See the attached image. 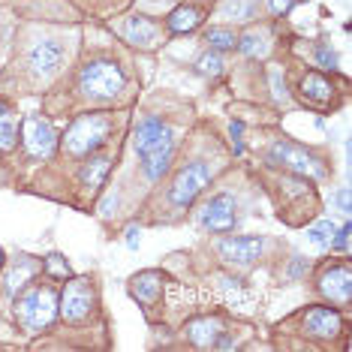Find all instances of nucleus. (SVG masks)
<instances>
[{
    "label": "nucleus",
    "mask_w": 352,
    "mask_h": 352,
    "mask_svg": "<svg viewBox=\"0 0 352 352\" xmlns=\"http://www.w3.org/2000/svg\"><path fill=\"white\" fill-rule=\"evenodd\" d=\"M58 316V292L52 286H30V289L15 301V319L21 322V328L30 334L49 328Z\"/></svg>",
    "instance_id": "1"
},
{
    "label": "nucleus",
    "mask_w": 352,
    "mask_h": 352,
    "mask_svg": "<svg viewBox=\"0 0 352 352\" xmlns=\"http://www.w3.org/2000/svg\"><path fill=\"white\" fill-rule=\"evenodd\" d=\"M109 133H111V121L106 115H97V111L94 115H82L69 124L67 135H63V148L73 157H85L91 151H97L109 139Z\"/></svg>",
    "instance_id": "2"
},
{
    "label": "nucleus",
    "mask_w": 352,
    "mask_h": 352,
    "mask_svg": "<svg viewBox=\"0 0 352 352\" xmlns=\"http://www.w3.org/2000/svg\"><path fill=\"white\" fill-rule=\"evenodd\" d=\"M124 69L111 60H91L78 76V87L91 100H115L124 91Z\"/></svg>",
    "instance_id": "3"
},
{
    "label": "nucleus",
    "mask_w": 352,
    "mask_h": 352,
    "mask_svg": "<svg viewBox=\"0 0 352 352\" xmlns=\"http://www.w3.org/2000/svg\"><path fill=\"white\" fill-rule=\"evenodd\" d=\"M268 163L271 166H283V169H292L298 175H307V178H325L328 166L319 157H314L310 151H304L292 142H277L268 151Z\"/></svg>",
    "instance_id": "4"
},
{
    "label": "nucleus",
    "mask_w": 352,
    "mask_h": 352,
    "mask_svg": "<svg viewBox=\"0 0 352 352\" xmlns=\"http://www.w3.org/2000/svg\"><path fill=\"white\" fill-rule=\"evenodd\" d=\"M208 184H211V169L205 163H187L175 175V181L169 187V202L175 208H190Z\"/></svg>",
    "instance_id": "5"
},
{
    "label": "nucleus",
    "mask_w": 352,
    "mask_h": 352,
    "mask_svg": "<svg viewBox=\"0 0 352 352\" xmlns=\"http://www.w3.org/2000/svg\"><path fill=\"white\" fill-rule=\"evenodd\" d=\"M94 310V286L87 277H76L67 283V289L60 292L58 298V314L67 319V322H82V319L91 316Z\"/></svg>",
    "instance_id": "6"
},
{
    "label": "nucleus",
    "mask_w": 352,
    "mask_h": 352,
    "mask_svg": "<svg viewBox=\"0 0 352 352\" xmlns=\"http://www.w3.org/2000/svg\"><path fill=\"white\" fill-rule=\"evenodd\" d=\"M21 142L30 157H52L54 145H58V133L43 115H28L21 121Z\"/></svg>",
    "instance_id": "7"
},
{
    "label": "nucleus",
    "mask_w": 352,
    "mask_h": 352,
    "mask_svg": "<svg viewBox=\"0 0 352 352\" xmlns=\"http://www.w3.org/2000/svg\"><path fill=\"white\" fill-rule=\"evenodd\" d=\"M319 292H322L325 298H331L334 304H340V307H346L352 301V268L346 262L322 271V277H319Z\"/></svg>",
    "instance_id": "8"
},
{
    "label": "nucleus",
    "mask_w": 352,
    "mask_h": 352,
    "mask_svg": "<svg viewBox=\"0 0 352 352\" xmlns=\"http://www.w3.org/2000/svg\"><path fill=\"white\" fill-rule=\"evenodd\" d=\"M220 256L229 262V265H253L256 259L265 250V238H256V235H247V238H223L220 241Z\"/></svg>",
    "instance_id": "9"
},
{
    "label": "nucleus",
    "mask_w": 352,
    "mask_h": 352,
    "mask_svg": "<svg viewBox=\"0 0 352 352\" xmlns=\"http://www.w3.org/2000/svg\"><path fill=\"white\" fill-rule=\"evenodd\" d=\"M235 220H238V205L229 193H217L202 208V226L211 229V232H229L235 229Z\"/></svg>",
    "instance_id": "10"
},
{
    "label": "nucleus",
    "mask_w": 352,
    "mask_h": 352,
    "mask_svg": "<svg viewBox=\"0 0 352 352\" xmlns=\"http://www.w3.org/2000/svg\"><path fill=\"white\" fill-rule=\"evenodd\" d=\"M63 58H67L63 43H58V39H45V43H36L34 49H30L28 63H30V69H34V76L49 78V76H54L60 69Z\"/></svg>",
    "instance_id": "11"
},
{
    "label": "nucleus",
    "mask_w": 352,
    "mask_h": 352,
    "mask_svg": "<svg viewBox=\"0 0 352 352\" xmlns=\"http://www.w3.org/2000/svg\"><path fill=\"white\" fill-rule=\"evenodd\" d=\"M304 331H307L310 338L331 340L343 331V316L334 307H310L307 314H304Z\"/></svg>",
    "instance_id": "12"
},
{
    "label": "nucleus",
    "mask_w": 352,
    "mask_h": 352,
    "mask_svg": "<svg viewBox=\"0 0 352 352\" xmlns=\"http://www.w3.org/2000/svg\"><path fill=\"white\" fill-rule=\"evenodd\" d=\"M301 100H304V106H310V109H316V111H325L328 106H331V94H334V87L331 82L322 76V73H307L301 78Z\"/></svg>",
    "instance_id": "13"
},
{
    "label": "nucleus",
    "mask_w": 352,
    "mask_h": 352,
    "mask_svg": "<svg viewBox=\"0 0 352 352\" xmlns=\"http://www.w3.org/2000/svg\"><path fill=\"white\" fill-rule=\"evenodd\" d=\"M172 130L166 126L160 118H145L139 126H135V135H133V148H135V154H148L151 148H157L160 142H166V139H172Z\"/></svg>",
    "instance_id": "14"
},
{
    "label": "nucleus",
    "mask_w": 352,
    "mask_h": 352,
    "mask_svg": "<svg viewBox=\"0 0 352 352\" xmlns=\"http://www.w3.org/2000/svg\"><path fill=\"white\" fill-rule=\"evenodd\" d=\"M220 338H223V319H217V316H202V319L187 322V340L199 349L217 346Z\"/></svg>",
    "instance_id": "15"
},
{
    "label": "nucleus",
    "mask_w": 352,
    "mask_h": 352,
    "mask_svg": "<svg viewBox=\"0 0 352 352\" xmlns=\"http://www.w3.org/2000/svg\"><path fill=\"white\" fill-rule=\"evenodd\" d=\"M172 154H175V135L166 142H160L157 148H151L148 154H142V172H145L148 181H160L166 172H169V163H172Z\"/></svg>",
    "instance_id": "16"
},
{
    "label": "nucleus",
    "mask_w": 352,
    "mask_h": 352,
    "mask_svg": "<svg viewBox=\"0 0 352 352\" xmlns=\"http://www.w3.org/2000/svg\"><path fill=\"white\" fill-rule=\"evenodd\" d=\"M160 292H163V274L160 271H142L130 280V295L142 307H154Z\"/></svg>",
    "instance_id": "17"
},
{
    "label": "nucleus",
    "mask_w": 352,
    "mask_h": 352,
    "mask_svg": "<svg viewBox=\"0 0 352 352\" xmlns=\"http://www.w3.org/2000/svg\"><path fill=\"white\" fill-rule=\"evenodd\" d=\"M124 36L130 39L133 45L154 49L157 39H160V28H157L154 19H148V15H133V19H126V25H124Z\"/></svg>",
    "instance_id": "18"
},
{
    "label": "nucleus",
    "mask_w": 352,
    "mask_h": 352,
    "mask_svg": "<svg viewBox=\"0 0 352 352\" xmlns=\"http://www.w3.org/2000/svg\"><path fill=\"white\" fill-rule=\"evenodd\" d=\"M166 25H169L172 34H190V30H196L202 25V10L193 3H184L178 10L169 12V19H166Z\"/></svg>",
    "instance_id": "19"
},
{
    "label": "nucleus",
    "mask_w": 352,
    "mask_h": 352,
    "mask_svg": "<svg viewBox=\"0 0 352 352\" xmlns=\"http://www.w3.org/2000/svg\"><path fill=\"white\" fill-rule=\"evenodd\" d=\"M19 142V115L10 102L0 100V151H12Z\"/></svg>",
    "instance_id": "20"
},
{
    "label": "nucleus",
    "mask_w": 352,
    "mask_h": 352,
    "mask_svg": "<svg viewBox=\"0 0 352 352\" xmlns=\"http://www.w3.org/2000/svg\"><path fill=\"white\" fill-rule=\"evenodd\" d=\"M109 169H111L109 157H91L85 163V169H82V184L85 187H91V190H100L102 181H106V175H109Z\"/></svg>",
    "instance_id": "21"
},
{
    "label": "nucleus",
    "mask_w": 352,
    "mask_h": 352,
    "mask_svg": "<svg viewBox=\"0 0 352 352\" xmlns=\"http://www.w3.org/2000/svg\"><path fill=\"white\" fill-rule=\"evenodd\" d=\"M34 274H36V265L28 259V256H21V259H19V265H15V268L10 271V274H6V280H3V283H6V292L15 295L19 289H25V286H28V280L34 277Z\"/></svg>",
    "instance_id": "22"
},
{
    "label": "nucleus",
    "mask_w": 352,
    "mask_h": 352,
    "mask_svg": "<svg viewBox=\"0 0 352 352\" xmlns=\"http://www.w3.org/2000/svg\"><path fill=\"white\" fill-rule=\"evenodd\" d=\"M220 15H223V19H229V21H238V25H244V21H253L256 0H223Z\"/></svg>",
    "instance_id": "23"
},
{
    "label": "nucleus",
    "mask_w": 352,
    "mask_h": 352,
    "mask_svg": "<svg viewBox=\"0 0 352 352\" xmlns=\"http://www.w3.org/2000/svg\"><path fill=\"white\" fill-rule=\"evenodd\" d=\"M238 49H241L247 58H265L271 52V43H268V34L265 30H250L238 39Z\"/></svg>",
    "instance_id": "24"
},
{
    "label": "nucleus",
    "mask_w": 352,
    "mask_h": 352,
    "mask_svg": "<svg viewBox=\"0 0 352 352\" xmlns=\"http://www.w3.org/2000/svg\"><path fill=\"white\" fill-rule=\"evenodd\" d=\"M205 43L211 45L214 52H229V49H235V45H238V36L232 34L229 28H211L205 34Z\"/></svg>",
    "instance_id": "25"
},
{
    "label": "nucleus",
    "mask_w": 352,
    "mask_h": 352,
    "mask_svg": "<svg viewBox=\"0 0 352 352\" xmlns=\"http://www.w3.org/2000/svg\"><path fill=\"white\" fill-rule=\"evenodd\" d=\"M334 232H338V223L334 220H319L314 226L307 229V241L310 244H319V247H328L334 238Z\"/></svg>",
    "instance_id": "26"
},
{
    "label": "nucleus",
    "mask_w": 352,
    "mask_h": 352,
    "mask_svg": "<svg viewBox=\"0 0 352 352\" xmlns=\"http://www.w3.org/2000/svg\"><path fill=\"white\" fill-rule=\"evenodd\" d=\"M196 67H199V73H202V76H220L223 73V60H220V54L214 52V49L208 52V54H202Z\"/></svg>",
    "instance_id": "27"
},
{
    "label": "nucleus",
    "mask_w": 352,
    "mask_h": 352,
    "mask_svg": "<svg viewBox=\"0 0 352 352\" xmlns=\"http://www.w3.org/2000/svg\"><path fill=\"white\" fill-rule=\"evenodd\" d=\"M43 268H45V274H52V277H63V280L69 277V265H67V259H63V256H58V253L45 256Z\"/></svg>",
    "instance_id": "28"
},
{
    "label": "nucleus",
    "mask_w": 352,
    "mask_h": 352,
    "mask_svg": "<svg viewBox=\"0 0 352 352\" xmlns=\"http://www.w3.org/2000/svg\"><path fill=\"white\" fill-rule=\"evenodd\" d=\"M349 235H352L349 226H338V232H334V238H331V244L328 247H334L338 253H346L349 250Z\"/></svg>",
    "instance_id": "29"
},
{
    "label": "nucleus",
    "mask_w": 352,
    "mask_h": 352,
    "mask_svg": "<svg viewBox=\"0 0 352 352\" xmlns=\"http://www.w3.org/2000/svg\"><path fill=\"white\" fill-rule=\"evenodd\" d=\"M316 60H319V67H322V69H334V63H338L334 52L325 49V45H319V49H316Z\"/></svg>",
    "instance_id": "30"
},
{
    "label": "nucleus",
    "mask_w": 352,
    "mask_h": 352,
    "mask_svg": "<svg viewBox=\"0 0 352 352\" xmlns=\"http://www.w3.org/2000/svg\"><path fill=\"white\" fill-rule=\"evenodd\" d=\"M295 6V0H268V10L274 15H286Z\"/></svg>",
    "instance_id": "31"
},
{
    "label": "nucleus",
    "mask_w": 352,
    "mask_h": 352,
    "mask_svg": "<svg viewBox=\"0 0 352 352\" xmlns=\"http://www.w3.org/2000/svg\"><path fill=\"white\" fill-rule=\"evenodd\" d=\"M229 133H232V142H235V151H238V154H241V133H244V124L241 121H232L229 124Z\"/></svg>",
    "instance_id": "32"
},
{
    "label": "nucleus",
    "mask_w": 352,
    "mask_h": 352,
    "mask_svg": "<svg viewBox=\"0 0 352 352\" xmlns=\"http://www.w3.org/2000/svg\"><path fill=\"white\" fill-rule=\"evenodd\" d=\"M139 241H142V229L126 226V247H130V250H139Z\"/></svg>",
    "instance_id": "33"
},
{
    "label": "nucleus",
    "mask_w": 352,
    "mask_h": 352,
    "mask_svg": "<svg viewBox=\"0 0 352 352\" xmlns=\"http://www.w3.org/2000/svg\"><path fill=\"white\" fill-rule=\"evenodd\" d=\"M334 199H338L340 211H343V214H349V190H346V187H343V190H338V196H334Z\"/></svg>",
    "instance_id": "34"
},
{
    "label": "nucleus",
    "mask_w": 352,
    "mask_h": 352,
    "mask_svg": "<svg viewBox=\"0 0 352 352\" xmlns=\"http://www.w3.org/2000/svg\"><path fill=\"white\" fill-rule=\"evenodd\" d=\"M115 205H118V196H109L106 202H102V214H106V217H109V214H111V208H115Z\"/></svg>",
    "instance_id": "35"
},
{
    "label": "nucleus",
    "mask_w": 352,
    "mask_h": 352,
    "mask_svg": "<svg viewBox=\"0 0 352 352\" xmlns=\"http://www.w3.org/2000/svg\"><path fill=\"white\" fill-rule=\"evenodd\" d=\"M3 262H6V256H3V250H0V268H3Z\"/></svg>",
    "instance_id": "36"
}]
</instances>
